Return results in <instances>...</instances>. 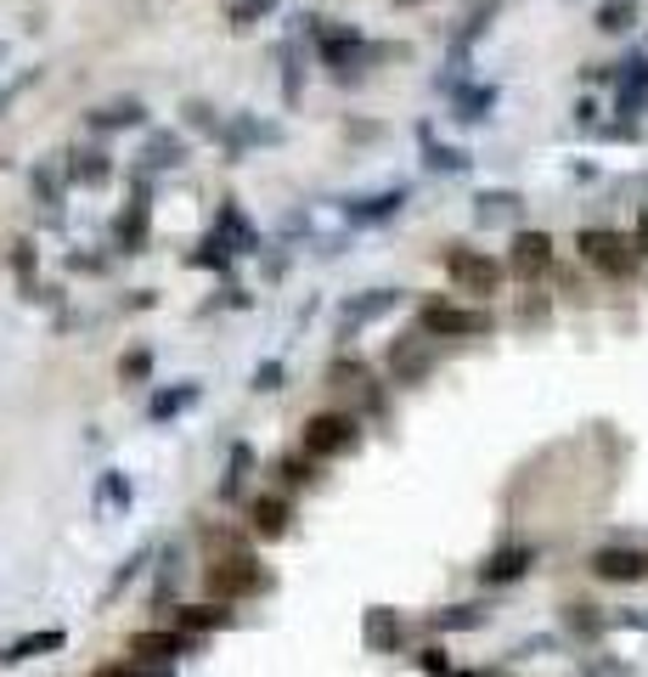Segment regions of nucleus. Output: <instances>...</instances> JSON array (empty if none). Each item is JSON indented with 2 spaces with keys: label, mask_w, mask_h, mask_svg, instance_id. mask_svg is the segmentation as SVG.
I'll list each match as a JSON object with an SVG mask.
<instances>
[{
  "label": "nucleus",
  "mask_w": 648,
  "mask_h": 677,
  "mask_svg": "<svg viewBox=\"0 0 648 677\" xmlns=\"http://www.w3.org/2000/svg\"><path fill=\"white\" fill-rule=\"evenodd\" d=\"M575 249L592 271H604V277H631L637 271V244L626 232H609V226H586L575 237Z\"/></svg>",
  "instance_id": "obj_1"
},
{
  "label": "nucleus",
  "mask_w": 648,
  "mask_h": 677,
  "mask_svg": "<svg viewBox=\"0 0 648 677\" xmlns=\"http://www.w3.org/2000/svg\"><path fill=\"white\" fill-rule=\"evenodd\" d=\"M445 277H452L463 294H496V288H503V266H496L485 249H463V244H452L445 249Z\"/></svg>",
  "instance_id": "obj_2"
},
{
  "label": "nucleus",
  "mask_w": 648,
  "mask_h": 677,
  "mask_svg": "<svg viewBox=\"0 0 648 677\" xmlns=\"http://www.w3.org/2000/svg\"><path fill=\"white\" fill-rule=\"evenodd\" d=\"M204 582L220 604H231V599L260 593V565H255V554H220V559H209Z\"/></svg>",
  "instance_id": "obj_3"
},
{
  "label": "nucleus",
  "mask_w": 648,
  "mask_h": 677,
  "mask_svg": "<svg viewBox=\"0 0 648 677\" xmlns=\"http://www.w3.org/2000/svg\"><path fill=\"white\" fill-rule=\"evenodd\" d=\"M356 418L350 412H316L305 423V458H338V452H356Z\"/></svg>",
  "instance_id": "obj_4"
},
{
  "label": "nucleus",
  "mask_w": 648,
  "mask_h": 677,
  "mask_svg": "<svg viewBox=\"0 0 648 677\" xmlns=\"http://www.w3.org/2000/svg\"><path fill=\"white\" fill-rule=\"evenodd\" d=\"M418 327H423V333H434V338H479V333H490V311H463V305H423Z\"/></svg>",
  "instance_id": "obj_5"
},
{
  "label": "nucleus",
  "mask_w": 648,
  "mask_h": 677,
  "mask_svg": "<svg viewBox=\"0 0 648 677\" xmlns=\"http://www.w3.org/2000/svg\"><path fill=\"white\" fill-rule=\"evenodd\" d=\"M615 114H626V119H637L642 108H648V57H626V63H615Z\"/></svg>",
  "instance_id": "obj_6"
},
{
  "label": "nucleus",
  "mask_w": 648,
  "mask_h": 677,
  "mask_svg": "<svg viewBox=\"0 0 648 677\" xmlns=\"http://www.w3.org/2000/svg\"><path fill=\"white\" fill-rule=\"evenodd\" d=\"M592 576H597V582H642V576H648V554L642 548H597L592 554Z\"/></svg>",
  "instance_id": "obj_7"
},
{
  "label": "nucleus",
  "mask_w": 648,
  "mask_h": 677,
  "mask_svg": "<svg viewBox=\"0 0 648 677\" xmlns=\"http://www.w3.org/2000/svg\"><path fill=\"white\" fill-rule=\"evenodd\" d=\"M547 266H553V237H547V232H519L514 237V255H508V271L514 277H541Z\"/></svg>",
  "instance_id": "obj_8"
},
{
  "label": "nucleus",
  "mask_w": 648,
  "mask_h": 677,
  "mask_svg": "<svg viewBox=\"0 0 648 677\" xmlns=\"http://www.w3.org/2000/svg\"><path fill=\"white\" fill-rule=\"evenodd\" d=\"M536 565V548H525V542H514V548H496L485 565H479V582L485 588H508V582H519V576Z\"/></svg>",
  "instance_id": "obj_9"
},
{
  "label": "nucleus",
  "mask_w": 648,
  "mask_h": 677,
  "mask_svg": "<svg viewBox=\"0 0 648 677\" xmlns=\"http://www.w3.org/2000/svg\"><path fill=\"white\" fill-rule=\"evenodd\" d=\"M429 362H434L429 333H412V338H401V345L389 351V373H395V384H418V378L429 373Z\"/></svg>",
  "instance_id": "obj_10"
},
{
  "label": "nucleus",
  "mask_w": 648,
  "mask_h": 677,
  "mask_svg": "<svg viewBox=\"0 0 648 677\" xmlns=\"http://www.w3.org/2000/svg\"><path fill=\"white\" fill-rule=\"evenodd\" d=\"M147 226H153V209H147V198L136 192V198L119 209V221H114V244H119L125 255H141V249H147Z\"/></svg>",
  "instance_id": "obj_11"
},
{
  "label": "nucleus",
  "mask_w": 648,
  "mask_h": 677,
  "mask_svg": "<svg viewBox=\"0 0 648 677\" xmlns=\"http://www.w3.org/2000/svg\"><path fill=\"white\" fill-rule=\"evenodd\" d=\"M401 305V294H395V288H372V294H361V300H350L338 311V327L344 333H356V327H367V322H378L384 311H395Z\"/></svg>",
  "instance_id": "obj_12"
},
{
  "label": "nucleus",
  "mask_w": 648,
  "mask_h": 677,
  "mask_svg": "<svg viewBox=\"0 0 648 677\" xmlns=\"http://www.w3.org/2000/svg\"><path fill=\"white\" fill-rule=\"evenodd\" d=\"M401 204H407V186H389V192H372V198L350 204L344 215H350V226H378L389 215H401Z\"/></svg>",
  "instance_id": "obj_13"
},
{
  "label": "nucleus",
  "mask_w": 648,
  "mask_h": 677,
  "mask_svg": "<svg viewBox=\"0 0 648 677\" xmlns=\"http://www.w3.org/2000/svg\"><path fill=\"white\" fill-rule=\"evenodd\" d=\"M63 644H68L63 626H45V633H29V638H18V644L0 649V666H18V660H34V655H52V649H63Z\"/></svg>",
  "instance_id": "obj_14"
},
{
  "label": "nucleus",
  "mask_w": 648,
  "mask_h": 677,
  "mask_svg": "<svg viewBox=\"0 0 648 677\" xmlns=\"http://www.w3.org/2000/svg\"><path fill=\"white\" fill-rule=\"evenodd\" d=\"M130 655H136V660H153V666H170L175 655H186V638L159 633V626H153V633H136V638H130Z\"/></svg>",
  "instance_id": "obj_15"
},
{
  "label": "nucleus",
  "mask_w": 648,
  "mask_h": 677,
  "mask_svg": "<svg viewBox=\"0 0 648 677\" xmlns=\"http://www.w3.org/2000/svg\"><path fill=\"white\" fill-rule=\"evenodd\" d=\"M215 237H226V244H231L237 255H248V249H260V232H255V226H248V221H242V209H237L231 198L220 204V221H215Z\"/></svg>",
  "instance_id": "obj_16"
},
{
  "label": "nucleus",
  "mask_w": 648,
  "mask_h": 677,
  "mask_svg": "<svg viewBox=\"0 0 648 677\" xmlns=\"http://www.w3.org/2000/svg\"><path fill=\"white\" fill-rule=\"evenodd\" d=\"M490 108H496V90L490 85H452V114L463 125H479Z\"/></svg>",
  "instance_id": "obj_17"
},
{
  "label": "nucleus",
  "mask_w": 648,
  "mask_h": 677,
  "mask_svg": "<svg viewBox=\"0 0 648 677\" xmlns=\"http://www.w3.org/2000/svg\"><path fill=\"white\" fill-rule=\"evenodd\" d=\"M175 626L181 633H220V626H231V610L226 604H181Z\"/></svg>",
  "instance_id": "obj_18"
},
{
  "label": "nucleus",
  "mask_w": 648,
  "mask_h": 677,
  "mask_svg": "<svg viewBox=\"0 0 648 677\" xmlns=\"http://www.w3.org/2000/svg\"><path fill=\"white\" fill-rule=\"evenodd\" d=\"M479 209H474V221L479 226H503V221H519V192H479V198H474Z\"/></svg>",
  "instance_id": "obj_19"
},
{
  "label": "nucleus",
  "mask_w": 648,
  "mask_h": 677,
  "mask_svg": "<svg viewBox=\"0 0 648 677\" xmlns=\"http://www.w3.org/2000/svg\"><path fill=\"white\" fill-rule=\"evenodd\" d=\"M407 638V621L395 610H367V649H395Z\"/></svg>",
  "instance_id": "obj_20"
},
{
  "label": "nucleus",
  "mask_w": 648,
  "mask_h": 677,
  "mask_svg": "<svg viewBox=\"0 0 648 677\" xmlns=\"http://www.w3.org/2000/svg\"><path fill=\"white\" fill-rule=\"evenodd\" d=\"M141 119H147V108L136 103V96H119V103H108V108L90 114L96 130H130V125H141Z\"/></svg>",
  "instance_id": "obj_21"
},
{
  "label": "nucleus",
  "mask_w": 648,
  "mask_h": 677,
  "mask_svg": "<svg viewBox=\"0 0 648 677\" xmlns=\"http://www.w3.org/2000/svg\"><path fill=\"white\" fill-rule=\"evenodd\" d=\"M564 626L575 638H604L609 626H615V615H597V604H570L564 610Z\"/></svg>",
  "instance_id": "obj_22"
},
{
  "label": "nucleus",
  "mask_w": 648,
  "mask_h": 677,
  "mask_svg": "<svg viewBox=\"0 0 648 677\" xmlns=\"http://www.w3.org/2000/svg\"><path fill=\"white\" fill-rule=\"evenodd\" d=\"M141 159H147V170H175V164L186 159V141H181V136H170V130H159L153 141H147V153H141Z\"/></svg>",
  "instance_id": "obj_23"
},
{
  "label": "nucleus",
  "mask_w": 648,
  "mask_h": 677,
  "mask_svg": "<svg viewBox=\"0 0 648 677\" xmlns=\"http://www.w3.org/2000/svg\"><path fill=\"white\" fill-rule=\"evenodd\" d=\"M637 12H642V0H604V7H597V29L604 34H626L631 23H637Z\"/></svg>",
  "instance_id": "obj_24"
},
{
  "label": "nucleus",
  "mask_w": 648,
  "mask_h": 677,
  "mask_svg": "<svg viewBox=\"0 0 648 677\" xmlns=\"http://www.w3.org/2000/svg\"><path fill=\"white\" fill-rule=\"evenodd\" d=\"M248 514H255V530H260L266 542L288 530V503L282 497H255V508H248Z\"/></svg>",
  "instance_id": "obj_25"
},
{
  "label": "nucleus",
  "mask_w": 648,
  "mask_h": 677,
  "mask_svg": "<svg viewBox=\"0 0 648 677\" xmlns=\"http://www.w3.org/2000/svg\"><path fill=\"white\" fill-rule=\"evenodd\" d=\"M423 159H429V170H445V175H463L468 170V153L463 148H445V141H434L429 130H423Z\"/></svg>",
  "instance_id": "obj_26"
},
{
  "label": "nucleus",
  "mask_w": 648,
  "mask_h": 677,
  "mask_svg": "<svg viewBox=\"0 0 648 677\" xmlns=\"http://www.w3.org/2000/svg\"><path fill=\"white\" fill-rule=\"evenodd\" d=\"M68 175L74 181H85V186H108V175H114V164H108V153H74V164H68Z\"/></svg>",
  "instance_id": "obj_27"
},
{
  "label": "nucleus",
  "mask_w": 648,
  "mask_h": 677,
  "mask_svg": "<svg viewBox=\"0 0 648 677\" xmlns=\"http://www.w3.org/2000/svg\"><path fill=\"white\" fill-rule=\"evenodd\" d=\"M440 633H474V626H485V610L479 604H452V610H440L434 615Z\"/></svg>",
  "instance_id": "obj_28"
},
{
  "label": "nucleus",
  "mask_w": 648,
  "mask_h": 677,
  "mask_svg": "<svg viewBox=\"0 0 648 677\" xmlns=\"http://www.w3.org/2000/svg\"><path fill=\"white\" fill-rule=\"evenodd\" d=\"M96 508H102V514L130 508V480H125L119 469H108V474H102V486H96Z\"/></svg>",
  "instance_id": "obj_29"
},
{
  "label": "nucleus",
  "mask_w": 648,
  "mask_h": 677,
  "mask_svg": "<svg viewBox=\"0 0 648 677\" xmlns=\"http://www.w3.org/2000/svg\"><path fill=\"white\" fill-rule=\"evenodd\" d=\"M192 401H197V384H181V390H159V396H153V407H147V412H153V418L164 423V418L186 412Z\"/></svg>",
  "instance_id": "obj_30"
},
{
  "label": "nucleus",
  "mask_w": 648,
  "mask_h": 677,
  "mask_svg": "<svg viewBox=\"0 0 648 677\" xmlns=\"http://www.w3.org/2000/svg\"><path fill=\"white\" fill-rule=\"evenodd\" d=\"M96 677H170V666H153V660H114V666H102Z\"/></svg>",
  "instance_id": "obj_31"
},
{
  "label": "nucleus",
  "mask_w": 648,
  "mask_h": 677,
  "mask_svg": "<svg viewBox=\"0 0 648 677\" xmlns=\"http://www.w3.org/2000/svg\"><path fill=\"white\" fill-rule=\"evenodd\" d=\"M242 469H248V447H237V452H231V469H226V480H220V492H226V497H237V492H242Z\"/></svg>",
  "instance_id": "obj_32"
},
{
  "label": "nucleus",
  "mask_w": 648,
  "mask_h": 677,
  "mask_svg": "<svg viewBox=\"0 0 648 677\" xmlns=\"http://www.w3.org/2000/svg\"><path fill=\"white\" fill-rule=\"evenodd\" d=\"M147 367H153V356H147V351H130V356L119 362V378H130V384H136V378H147Z\"/></svg>",
  "instance_id": "obj_33"
},
{
  "label": "nucleus",
  "mask_w": 648,
  "mask_h": 677,
  "mask_svg": "<svg viewBox=\"0 0 648 677\" xmlns=\"http://www.w3.org/2000/svg\"><path fill=\"white\" fill-rule=\"evenodd\" d=\"M581 677H631V671H626L620 660H592V666H586Z\"/></svg>",
  "instance_id": "obj_34"
},
{
  "label": "nucleus",
  "mask_w": 648,
  "mask_h": 677,
  "mask_svg": "<svg viewBox=\"0 0 648 677\" xmlns=\"http://www.w3.org/2000/svg\"><path fill=\"white\" fill-rule=\"evenodd\" d=\"M631 244H637V255H648V204H642L637 221H631Z\"/></svg>",
  "instance_id": "obj_35"
},
{
  "label": "nucleus",
  "mask_w": 648,
  "mask_h": 677,
  "mask_svg": "<svg viewBox=\"0 0 648 677\" xmlns=\"http://www.w3.org/2000/svg\"><path fill=\"white\" fill-rule=\"evenodd\" d=\"M186 119H192L197 130H220V125H215V114H209L204 103H186Z\"/></svg>",
  "instance_id": "obj_36"
},
{
  "label": "nucleus",
  "mask_w": 648,
  "mask_h": 677,
  "mask_svg": "<svg viewBox=\"0 0 648 677\" xmlns=\"http://www.w3.org/2000/svg\"><path fill=\"white\" fill-rule=\"evenodd\" d=\"M277 378H282V367H277V362H266V367L255 373V384H260V390H277Z\"/></svg>",
  "instance_id": "obj_37"
},
{
  "label": "nucleus",
  "mask_w": 648,
  "mask_h": 677,
  "mask_svg": "<svg viewBox=\"0 0 648 677\" xmlns=\"http://www.w3.org/2000/svg\"><path fill=\"white\" fill-rule=\"evenodd\" d=\"M401 7H418V0H401Z\"/></svg>",
  "instance_id": "obj_38"
},
{
  "label": "nucleus",
  "mask_w": 648,
  "mask_h": 677,
  "mask_svg": "<svg viewBox=\"0 0 648 677\" xmlns=\"http://www.w3.org/2000/svg\"><path fill=\"white\" fill-rule=\"evenodd\" d=\"M0 57H7V52H0Z\"/></svg>",
  "instance_id": "obj_39"
}]
</instances>
